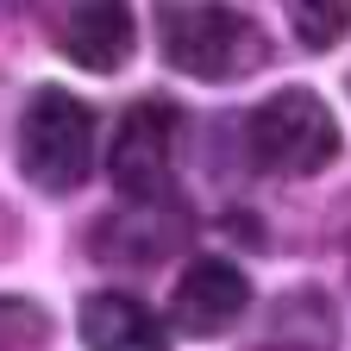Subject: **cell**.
I'll use <instances>...</instances> for the list:
<instances>
[{
	"instance_id": "cell-1",
	"label": "cell",
	"mask_w": 351,
	"mask_h": 351,
	"mask_svg": "<svg viewBox=\"0 0 351 351\" xmlns=\"http://www.w3.org/2000/svg\"><path fill=\"white\" fill-rule=\"evenodd\" d=\"M157 51L195 82H239L270 63V38L245 7H157Z\"/></svg>"
},
{
	"instance_id": "cell-2",
	"label": "cell",
	"mask_w": 351,
	"mask_h": 351,
	"mask_svg": "<svg viewBox=\"0 0 351 351\" xmlns=\"http://www.w3.org/2000/svg\"><path fill=\"white\" fill-rule=\"evenodd\" d=\"M339 145V119L314 88H276L245 113V157L263 176H320Z\"/></svg>"
},
{
	"instance_id": "cell-3",
	"label": "cell",
	"mask_w": 351,
	"mask_h": 351,
	"mask_svg": "<svg viewBox=\"0 0 351 351\" xmlns=\"http://www.w3.org/2000/svg\"><path fill=\"white\" fill-rule=\"evenodd\" d=\"M19 169L44 195H75L95 176V113L69 88H38L19 113Z\"/></svg>"
},
{
	"instance_id": "cell-4",
	"label": "cell",
	"mask_w": 351,
	"mask_h": 351,
	"mask_svg": "<svg viewBox=\"0 0 351 351\" xmlns=\"http://www.w3.org/2000/svg\"><path fill=\"white\" fill-rule=\"evenodd\" d=\"M176 169V107L169 101H132L107 145V182L125 201H163Z\"/></svg>"
},
{
	"instance_id": "cell-5",
	"label": "cell",
	"mask_w": 351,
	"mask_h": 351,
	"mask_svg": "<svg viewBox=\"0 0 351 351\" xmlns=\"http://www.w3.org/2000/svg\"><path fill=\"white\" fill-rule=\"evenodd\" d=\"M251 307V282L232 257H195L182 276H176V295H169V320L195 332V339H219L245 320Z\"/></svg>"
},
{
	"instance_id": "cell-6",
	"label": "cell",
	"mask_w": 351,
	"mask_h": 351,
	"mask_svg": "<svg viewBox=\"0 0 351 351\" xmlns=\"http://www.w3.org/2000/svg\"><path fill=\"white\" fill-rule=\"evenodd\" d=\"M51 32H57V51L95 75H119L138 51V13L132 7H63Z\"/></svg>"
},
{
	"instance_id": "cell-7",
	"label": "cell",
	"mask_w": 351,
	"mask_h": 351,
	"mask_svg": "<svg viewBox=\"0 0 351 351\" xmlns=\"http://www.w3.org/2000/svg\"><path fill=\"white\" fill-rule=\"evenodd\" d=\"M82 345L88 351H169V326L151 314V301L125 295V289H101L82 301Z\"/></svg>"
},
{
	"instance_id": "cell-8",
	"label": "cell",
	"mask_w": 351,
	"mask_h": 351,
	"mask_svg": "<svg viewBox=\"0 0 351 351\" xmlns=\"http://www.w3.org/2000/svg\"><path fill=\"white\" fill-rule=\"evenodd\" d=\"M113 232H132V245L113 251V263H151V257H169L189 245V219L182 213H119L107 219Z\"/></svg>"
},
{
	"instance_id": "cell-9",
	"label": "cell",
	"mask_w": 351,
	"mask_h": 351,
	"mask_svg": "<svg viewBox=\"0 0 351 351\" xmlns=\"http://www.w3.org/2000/svg\"><path fill=\"white\" fill-rule=\"evenodd\" d=\"M289 25L307 51H332L339 38H351V0H295Z\"/></svg>"
},
{
	"instance_id": "cell-10",
	"label": "cell",
	"mask_w": 351,
	"mask_h": 351,
	"mask_svg": "<svg viewBox=\"0 0 351 351\" xmlns=\"http://www.w3.org/2000/svg\"><path fill=\"white\" fill-rule=\"evenodd\" d=\"M51 339V320L32 301H0V351H38Z\"/></svg>"
},
{
	"instance_id": "cell-11",
	"label": "cell",
	"mask_w": 351,
	"mask_h": 351,
	"mask_svg": "<svg viewBox=\"0 0 351 351\" xmlns=\"http://www.w3.org/2000/svg\"><path fill=\"white\" fill-rule=\"evenodd\" d=\"M345 251H351V207H345Z\"/></svg>"
}]
</instances>
